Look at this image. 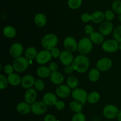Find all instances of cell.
I'll return each instance as SVG.
<instances>
[{"mask_svg": "<svg viewBox=\"0 0 121 121\" xmlns=\"http://www.w3.org/2000/svg\"><path fill=\"white\" fill-rule=\"evenodd\" d=\"M72 65L74 71L79 73H84L89 68L90 60L85 55H79L74 58Z\"/></svg>", "mask_w": 121, "mask_h": 121, "instance_id": "obj_1", "label": "cell"}, {"mask_svg": "<svg viewBox=\"0 0 121 121\" xmlns=\"http://www.w3.org/2000/svg\"><path fill=\"white\" fill-rule=\"evenodd\" d=\"M93 49V42L90 38L84 37L80 39L78 42V51L80 55H86L89 53Z\"/></svg>", "mask_w": 121, "mask_h": 121, "instance_id": "obj_2", "label": "cell"}, {"mask_svg": "<svg viewBox=\"0 0 121 121\" xmlns=\"http://www.w3.org/2000/svg\"><path fill=\"white\" fill-rule=\"evenodd\" d=\"M58 43V38L54 34L50 33L45 35L41 40V45L44 49L50 51L56 46Z\"/></svg>", "mask_w": 121, "mask_h": 121, "instance_id": "obj_3", "label": "cell"}, {"mask_svg": "<svg viewBox=\"0 0 121 121\" xmlns=\"http://www.w3.org/2000/svg\"><path fill=\"white\" fill-rule=\"evenodd\" d=\"M13 66L14 71L18 72H24L29 66V60L26 57H18L15 58L13 62Z\"/></svg>", "mask_w": 121, "mask_h": 121, "instance_id": "obj_4", "label": "cell"}, {"mask_svg": "<svg viewBox=\"0 0 121 121\" xmlns=\"http://www.w3.org/2000/svg\"><path fill=\"white\" fill-rule=\"evenodd\" d=\"M119 110L118 107L113 104H108L104 107L103 114L106 118L112 119L118 117Z\"/></svg>", "mask_w": 121, "mask_h": 121, "instance_id": "obj_5", "label": "cell"}, {"mask_svg": "<svg viewBox=\"0 0 121 121\" xmlns=\"http://www.w3.org/2000/svg\"><path fill=\"white\" fill-rule=\"evenodd\" d=\"M118 43L119 42L115 39H109L104 42L102 45V47L105 52L113 53L117 52L119 49V44Z\"/></svg>", "mask_w": 121, "mask_h": 121, "instance_id": "obj_6", "label": "cell"}, {"mask_svg": "<svg viewBox=\"0 0 121 121\" xmlns=\"http://www.w3.org/2000/svg\"><path fill=\"white\" fill-rule=\"evenodd\" d=\"M72 95L74 100L78 101L83 104H85L86 101H87L88 94L87 92L83 88H78L74 89L72 91Z\"/></svg>", "mask_w": 121, "mask_h": 121, "instance_id": "obj_7", "label": "cell"}, {"mask_svg": "<svg viewBox=\"0 0 121 121\" xmlns=\"http://www.w3.org/2000/svg\"><path fill=\"white\" fill-rule=\"evenodd\" d=\"M31 112L37 115H41L45 113L47 110V105L43 101L35 102L31 105Z\"/></svg>", "mask_w": 121, "mask_h": 121, "instance_id": "obj_8", "label": "cell"}, {"mask_svg": "<svg viewBox=\"0 0 121 121\" xmlns=\"http://www.w3.org/2000/svg\"><path fill=\"white\" fill-rule=\"evenodd\" d=\"M52 55L50 51L48 50H42L38 52L37 55L35 58V60L39 64H46L50 61L52 58Z\"/></svg>", "mask_w": 121, "mask_h": 121, "instance_id": "obj_9", "label": "cell"}, {"mask_svg": "<svg viewBox=\"0 0 121 121\" xmlns=\"http://www.w3.org/2000/svg\"><path fill=\"white\" fill-rule=\"evenodd\" d=\"M64 47L66 51L70 52H75L78 49V43L74 37L72 36H68L64 40Z\"/></svg>", "mask_w": 121, "mask_h": 121, "instance_id": "obj_10", "label": "cell"}, {"mask_svg": "<svg viewBox=\"0 0 121 121\" xmlns=\"http://www.w3.org/2000/svg\"><path fill=\"white\" fill-rule=\"evenodd\" d=\"M24 52V47L20 43H14L9 49V54L13 58H17L21 56Z\"/></svg>", "mask_w": 121, "mask_h": 121, "instance_id": "obj_11", "label": "cell"}, {"mask_svg": "<svg viewBox=\"0 0 121 121\" xmlns=\"http://www.w3.org/2000/svg\"><path fill=\"white\" fill-rule=\"evenodd\" d=\"M112 62L108 58H103L99 59L96 63L97 68L100 71H107L111 69Z\"/></svg>", "mask_w": 121, "mask_h": 121, "instance_id": "obj_12", "label": "cell"}, {"mask_svg": "<svg viewBox=\"0 0 121 121\" xmlns=\"http://www.w3.org/2000/svg\"><path fill=\"white\" fill-rule=\"evenodd\" d=\"M59 58H60V60L61 64L65 66H67V65L72 64V62L74 60L72 52L66 51V50L63 51L61 52Z\"/></svg>", "mask_w": 121, "mask_h": 121, "instance_id": "obj_13", "label": "cell"}, {"mask_svg": "<svg viewBox=\"0 0 121 121\" xmlns=\"http://www.w3.org/2000/svg\"><path fill=\"white\" fill-rule=\"evenodd\" d=\"M113 29V25L111 21H104L102 23L99 27V32L102 35L108 36L111 34Z\"/></svg>", "mask_w": 121, "mask_h": 121, "instance_id": "obj_14", "label": "cell"}, {"mask_svg": "<svg viewBox=\"0 0 121 121\" xmlns=\"http://www.w3.org/2000/svg\"><path fill=\"white\" fill-rule=\"evenodd\" d=\"M35 79L32 75L27 74L21 78V85L24 88L28 89L34 85Z\"/></svg>", "mask_w": 121, "mask_h": 121, "instance_id": "obj_15", "label": "cell"}, {"mask_svg": "<svg viewBox=\"0 0 121 121\" xmlns=\"http://www.w3.org/2000/svg\"><path fill=\"white\" fill-rule=\"evenodd\" d=\"M37 97V94L36 90L35 89L32 88H28L25 93V102L28 104H32L35 102Z\"/></svg>", "mask_w": 121, "mask_h": 121, "instance_id": "obj_16", "label": "cell"}, {"mask_svg": "<svg viewBox=\"0 0 121 121\" xmlns=\"http://www.w3.org/2000/svg\"><path fill=\"white\" fill-rule=\"evenodd\" d=\"M71 93L70 88L67 85L61 84L60 85L56 90V94L60 98H66L68 97Z\"/></svg>", "mask_w": 121, "mask_h": 121, "instance_id": "obj_17", "label": "cell"}, {"mask_svg": "<svg viewBox=\"0 0 121 121\" xmlns=\"http://www.w3.org/2000/svg\"><path fill=\"white\" fill-rule=\"evenodd\" d=\"M43 101L47 106H55L56 103L57 102V95L52 93H47L44 95L43 97Z\"/></svg>", "mask_w": 121, "mask_h": 121, "instance_id": "obj_18", "label": "cell"}, {"mask_svg": "<svg viewBox=\"0 0 121 121\" xmlns=\"http://www.w3.org/2000/svg\"><path fill=\"white\" fill-rule=\"evenodd\" d=\"M50 78L51 81L53 84H56V85H60L64 81L63 75L57 71L51 72Z\"/></svg>", "mask_w": 121, "mask_h": 121, "instance_id": "obj_19", "label": "cell"}, {"mask_svg": "<svg viewBox=\"0 0 121 121\" xmlns=\"http://www.w3.org/2000/svg\"><path fill=\"white\" fill-rule=\"evenodd\" d=\"M17 110L18 113L22 115H26L28 114L31 111V106L30 104L25 102H20L17 105Z\"/></svg>", "mask_w": 121, "mask_h": 121, "instance_id": "obj_20", "label": "cell"}, {"mask_svg": "<svg viewBox=\"0 0 121 121\" xmlns=\"http://www.w3.org/2000/svg\"><path fill=\"white\" fill-rule=\"evenodd\" d=\"M105 19V14L100 11H96L91 14V21L96 24L102 23Z\"/></svg>", "mask_w": 121, "mask_h": 121, "instance_id": "obj_21", "label": "cell"}, {"mask_svg": "<svg viewBox=\"0 0 121 121\" xmlns=\"http://www.w3.org/2000/svg\"><path fill=\"white\" fill-rule=\"evenodd\" d=\"M34 22L37 26L42 27L44 26L47 23V17L43 13H38L35 15Z\"/></svg>", "mask_w": 121, "mask_h": 121, "instance_id": "obj_22", "label": "cell"}, {"mask_svg": "<svg viewBox=\"0 0 121 121\" xmlns=\"http://www.w3.org/2000/svg\"><path fill=\"white\" fill-rule=\"evenodd\" d=\"M7 78H8L9 84L13 86H17L19 84H21V78L20 76L17 74H11L8 75Z\"/></svg>", "mask_w": 121, "mask_h": 121, "instance_id": "obj_23", "label": "cell"}, {"mask_svg": "<svg viewBox=\"0 0 121 121\" xmlns=\"http://www.w3.org/2000/svg\"><path fill=\"white\" fill-rule=\"evenodd\" d=\"M90 39L93 43L99 45L104 43V36L102 35L100 32H94L90 35Z\"/></svg>", "mask_w": 121, "mask_h": 121, "instance_id": "obj_24", "label": "cell"}, {"mask_svg": "<svg viewBox=\"0 0 121 121\" xmlns=\"http://www.w3.org/2000/svg\"><path fill=\"white\" fill-rule=\"evenodd\" d=\"M51 71L50 70V69L48 68V67L44 66H40L39 68H38V69L37 70L36 73L39 77H40V78H47V77H49L51 74Z\"/></svg>", "mask_w": 121, "mask_h": 121, "instance_id": "obj_25", "label": "cell"}, {"mask_svg": "<svg viewBox=\"0 0 121 121\" xmlns=\"http://www.w3.org/2000/svg\"><path fill=\"white\" fill-rule=\"evenodd\" d=\"M88 77L91 81H98L100 77V71L98 68H92L89 72Z\"/></svg>", "mask_w": 121, "mask_h": 121, "instance_id": "obj_26", "label": "cell"}, {"mask_svg": "<svg viewBox=\"0 0 121 121\" xmlns=\"http://www.w3.org/2000/svg\"><path fill=\"white\" fill-rule=\"evenodd\" d=\"M37 53L38 52L36 49L33 46H31L27 49L25 52V56H26V58H27L28 60H32L36 58Z\"/></svg>", "mask_w": 121, "mask_h": 121, "instance_id": "obj_27", "label": "cell"}, {"mask_svg": "<svg viewBox=\"0 0 121 121\" xmlns=\"http://www.w3.org/2000/svg\"><path fill=\"white\" fill-rule=\"evenodd\" d=\"M3 34L8 38H13L16 35V30L14 27L11 26H7L3 29Z\"/></svg>", "mask_w": 121, "mask_h": 121, "instance_id": "obj_28", "label": "cell"}, {"mask_svg": "<svg viewBox=\"0 0 121 121\" xmlns=\"http://www.w3.org/2000/svg\"><path fill=\"white\" fill-rule=\"evenodd\" d=\"M69 106L71 110H72L74 113L81 112L83 109V104L76 100L72 101L70 103Z\"/></svg>", "mask_w": 121, "mask_h": 121, "instance_id": "obj_29", "label": "cell"}, {"mask_svg": "<svg viewBox=\"0 0 121 121\" xmlns=\"http://www.w3.org/2000/svg\"><path fill=\"white\" fill-rule=\"evenodd\" d=\"M100 99V94L97 91H93L88 94L87 102L91 104H95L99 102Z\"/></svg>", "mask_w": 121, "mask_h": 121, "instance_id": "obj_30", "label": "cell"}, {"mask_svg": "<svg viewBox=\"0 0 121 121\" xmlns=\"http://www.w3.org/2000/svg\"><path fill=\"white\" fill-rule=\"evenodd\" d=\"M79 84V81L76 77L71 75L67 78V85L70 88V89H75Z\"/></svg>", "mask_w": 121, "mask_h": 121, "instance_id": "obj_31", "label": "cell"}, {"mask_svg": "<svg viewBox=\"0 0 121 121\" xmlns=\"http://www.w3.org/2000/svg\"><path fill=\"white\" fill-rule=\"evenodd\" d=\"M68 6L72 9H78L82 4V0H68Z\"/></svg>", "mask_w": 121, "mask_h": 121, "instance_id": "obj_32", "label": "cell"}, {"mask_svg": "<svg viewBox=\"0 0 121 121\" xmlns=\"http://www.w3.org/2000/svg\"><path fill=\"white\" fill-rule=\"evenodd\" d=\"M112 9L113 12L118 14H121V1L115 0L112 4Z\"/></svg>", "mask_w": 121, "mask_h": 121, "instance_id": "obj_33", "label": "cell"}, {"mask_svg": "<svg viewBox=\"0 0 121 121\" xmlns=\"http://www.w3.org/2000/svg\"><path fill=\"white\" fill-rule=\"evenodd\" d=\"M113 36L114 39L118 42H121V26H117L113 30Z\"/></svg>", "mask_w": 121, "mask_h": 121, "instance_id": "obj_34", "label": "cell"}, {"mask_svg": "<svg viewBox=\"0 0 121 121\" xmlns=\"http://www.w3.org/2000/svg\"><path fill=\"white\" fill-rule=\"evenodd\" d=\"M8 78H6V77L4 75H0V88L1 90H4L8 86Z\"/></svg>", "mask_w": 121, "mask_h": 121, "instance_id": "obj_35", "label": "cell"}, {"mask_svg": "<svg viewBox=\"0 0 121 121\" xmlns=\"http://www.w3.org/2000/svg\"><path fill=\"white\" fill-rule=\"evenodd\" d=\"M44 83L42 79H35V83H34V87H35V90H37V91H42L44 88Z\"/></svg>", "mask_w": 121, "mask_h": 121, "instance_id": "obj_36", "label": "cell"}, {"mask_svg": "<svg viewBox=\"0 0 121 121\" xmlns=\"http://www.w3.org/2000/svg\"><path fill=\"white\" fill-rule=\"evenodd\" d=\"M72 121H86V117L83 113H76L72 117Z\"/></svg>", "mask_w": 121, "mask_h": 121, "instance_id": "obj_37", "label": "cell"}, {"mask_svg": "<svg viewBox=\"0 0 121 121\" xmlns=\"http://www.w3.org/2000/svg\"><path fill=\"white\" fill-rule=\"evenodd\" d=\"M104 14H105V19L108 21H112L115 17V14L113 11L112 10H110V9L106 11Z\"/></svg>", "mask_w": 121, "mask_h": 121, "instance_id": "obj_38", "label": "cell"}, {"mask_svg": "<svg viewBox=\"0 0 121 121\" xmlns=\"http://www.w3.org/2000/svg\"><path fill=\"white\" fill-rule=\"evenodd\" d=\"M14 70V69L13 65H10V64H7V65L4 66V71L5 73L7 74L8 75L13 74Z\"/></svg>", "mask_w": 121, "mask_h": 121, "instance_id": "obj_39", "label": "cell"}, {"mask_svg": "<svg viewBox=\"0 0 121 121\" xmlns=\"http://www.w3.org/2000/svg\"><path fill=\"white\" fill-rule=\"evenodd\" d=\"M50 53L52 54V56L54 58H57L58 57L60 56V54H61V52L59 50V49L57 48V47H54V48L52 49V50H50Z\"/></svg>", "mask_w": 121, "mask_h": 121, "instance_id": "obj_40", "label": "cell"}, {"mask_svg": "<svg viewBox=\"0 0 121 121\" xmlns=\"http://www.w3.org/2000/svg\"><path fill=\"white\" fill-rule=\"evenodd\" d=\"M80 19L84 23H87L91 20V14H89L87 13H85L82 14L80 17Z\"/></svg>", "mask_w": 121, "mask_h": 121, "instance_id": "obj_41", "label": "cell"}, {"mask_svg": "<svg viewBox=\"0 0 121 121\" xmlns=\"http://www.w3.org/2000/svg\"><path fill=\"white\" fill-rule=\"evenodd\" d=\"M65 104L63 101H57V103L55 104V107L56 109H57L59 110H63V109L65 108Z\"/></svg>", "mask_w": 121, "mask_h": 121, "instance_id": "obj_42", "label": "cell"}, {"mask_svg": "<svg viewBox=\"0 0 121 121\" xmlns=\"http://www.w3.org/2000/svg\"><path fill=\"white\" fill-rule=\"evenodd\" d=\"M85 32H86V33L89 35H91L92 33H93L94 32V28H93V26L92 25H86L85 27Z\"/></svg>", "mask_w": 121, "mask_h": 121, "instance_id": "obj_43", "label": "cell"}, {"mask_svg": "<svg viewBox=\"0 0 121 121\" xmlns=\"http://www.w3.org/2000/svg\"><path fill=\"white\" fill-rule=\"evenodd\" d=\"M48 68L51 71V72H54V71H57L58 69V65L56 62H51L49 64L48 66Z\"/></svg>", "mask_w": 121, "mask_h": 121, "instance_id": "obj_44", "label": "cell"}, {"mask_svg": "<svg viewBox=\"0 0 121 121\" xmlns=\"http://www.w3.org/2000/svg\"><path fill=\"white\" fill-rule=\"evenodd\" d=\"M64 70H65V73L68 74L72 73V72L74 71V68L73 67V66H72V65H67V66H65V68Z\"/></svg>", "mask_w": 121, "mask_h": 121, "instance_id": "obj_45", "label": "cell"}, {"mask_svg": "<svg viewBox=\"0 0 121 121\" xmlns=\"http://www.w3.org/2000/svg\"><path fill=\"white\" fill-rule=\"evenodd\" d=\"M44 121H57V120L54 115L49 114L45 116L44 118Z\"/></svg>", "mask_w": 121, "mask_h": 121, "instance_id": "obj_46", "label": "cell"}, {"mask_svg": "<svg viewBox=\"0 0 121 121\" xmlns=\"http://www.w3.org/2000/svg\"><path fill=\"white\" fill-rule=\"evenodd\" d=\"M118 121H121V110L119 111V114L118 115Z\"/></svg>", "mask_w": 121, "mask_h": 121, "instance_id": "obj_47", "label": "cell"}, {"mask_svg": "<svg viewBox=\"0 0 121 121\" xmlns=\"http://www.w3.org/2000/svg\"><path fill=\"white\" fill-rule=\"evenodd\" d=\"M118 19L120 21H121V14H119V17H118Z\"/></svg>", "mask_w": 121, "mask_h": 121, "instance_id": "obj_48", "label": "cell"}, {"mask_svg": "<svg viewBox=\"0 0 121 121\" xmlns=\"http://www.w3.org/2000/svg\"><path fill=\"white\" fill-rule=\"evenodd\" d=\"M119 49L121 50V42H120V43H119Z\"/></svg>", "mask_w": 121, "mask_h": 121, "instance_id": "obj_49", "label": "cell"}, {"mask_svg": "<svg viewBox=\"0 0 121 121\" xmlns=\"http://www.w3.org/2000/svg\"></svg>", "mask_w": 121, "mask_h": 121, "instance_id": "obj_50", "label": "cell"}]
</instances>
